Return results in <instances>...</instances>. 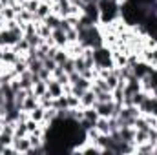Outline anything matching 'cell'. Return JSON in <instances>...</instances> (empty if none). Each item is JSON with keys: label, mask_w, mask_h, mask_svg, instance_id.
I'll return each mask as SVG.
<instances>
[{"label": "cell", "mask_w": 157, "mask_h": 155, "mask_svg": "<svg viewBox=\"0 0 157 155\" xmlns=\"http://www.w3.org/2000/svg\"><path fill=\"white\" fill-rule=\"evenodd\" d=\"M39 77H40V80H49V78H51V71L46 70V68H42L39 71Z\"/></svg>", "instance_id": "cell-24"}, {"label": "cell", "mask_w": 157, "mask_h": 155, "mask_svg": "<svg viewBox=\"0 0 157 155\" xmlns=\"http://www.w3.org/2000/svg\"><path fill=\"white\" fill-rule=\"evenodd\" d=\"M35 26H37V35H39L40 39H44V40L51 39V31H53V29H51L44 20H37Z\"/></svg>", "instance_id": "cell-10"}, {"label": "cell", "mask_w": 157, "mask_h": 155, "mask_svg": "<svg viewBox=\"0 0 157 155\" xmlns=\"http://www.w3.org/2000/svg\"><path fill=\"white\" fill-rule=\"evenodd\" d=\"M44 112H46V108H42L39 104L35 110L29 112V119H33V120H37V122H42V120H44Z\"/></svg>", "instance_id": "cell-18"}, {"label": "cell", "mask_w": 157, "mask_h": 155, "mask_svg": "<svg viewBox=\"0 0 157 155\" xmlns=\"http://www.w3.org/2000/svg\"><path fill=\"white\" fill-rule=\"evenodd\" d=\"M93 60H95V68H97V70H102V68L112 70V68H113L112 47H108L106 44H102V46H99V47H93Z\"/></svg>", "instance_id": "cell-1"}, {"label": "cell", "mask_w": 157, "mask_h": 155, "mask_svg": "<svg viewBox=\"0 0 157 155\" xmlns=\"http://www.w3.org/2000/svg\"><path fill=\"white\" fill-rule=\"evenodd\" d=\"M0 53H2V47H0Z\"/></svg>", "instance_id": "cell-29"}, {"label": "cell", "mask_w": 157, "mask_h": 155, "mask_svg": "<svg viewBox=\"0 0 157 155\" xmlns=\"http://www.w3.org/2000/svg\"><path fill=\"white\" fill-rule=\"evenodd\" d=\"M4 28H6V20H4V18H2V17H0V31H2V29H4Z\"/></svg>", "instance_id": "cell-25"}, {"label": "cell", "mask_w": 157, "mask_h": 155, "mask_svg": "<svg viewBox=\"0 0 157 155\" xmlns=\"http://www.w3.org/2000/svg\"><path fill=\"white\" fill-rule=\"evenodd\" d=\"M20 57H22V55H18L13 47L6 46V47H2V53H0V62H2V64H6V66H13V64H15Z\"/></svg>", "instance_id": "cell-4"}, {"label": "cell", "mask_w": 157, "mask_h": 155, "mask_svg": "<svg viewBox=\"0 0 157 155\" xmlns=\"http://www.w3.org/2000/svg\"><path fill=\"white\" fill-rule=\"evenodd\" d=\"M93 108L97 110L99 117H106V119H110V117H115L119 113L121 104H117L115 100H108V102H95Z\"/></svg>", "instance_id": "cell-2"}, {"label": "cell", "mask_w": 157, "mask_h": 155, "mask_svg": "<svg viewBox=\"0 0 157 155\" xmlns=\"http://www.w3.org/2000/svg\"><path fill=\"white\" fill-rule=\"evenodd\" d=\"M148 141H150L148 130H135V139H133L135 144H143V142H148Z\"/></svg>", "instance_id": "cell-17"}, {"label": "cell", "mask_w": 157, "mask_h": 155, "mask_svg": "<svg viewBox=\"0 0 157 155\" xmlns=\"http://www.w3.org/2000/svg\"><path fill=\"white\" fill-rule=\"evenodd\" d=\"M29 131H28V126H26V120H18L17 122V128H15V135L13 137H28Z\"/></svg>", "instance_id": "cell-15"}, {"label": "cell", "mask_w": 157, "mask_h": 155, "mask_svg": "<svg viewBox=\"0 0 157 155\" xmlns=\"http://www.w3.org/2000/svg\"><path fill=\"white\" fill-rule=\"evenodd\" d=\"M154 155H157V142H155V150H154Z\"/></svg>", "instance_id": "cell-27"}, {"label": "cell", "mask_w": 157, "mask_h": 155, "mask_svg": "<svg viewBox=\"0 0 157 155\" xmlns=\"http://www.w3.org/2000/svg\"><path fill=\"white\" fill-rule=\"evenodd\" d=\"M95 97H97V102H108V100H113V93H112V91H97Z\"/></svg>", "instance_id": "cell-22"}, {"label": "cell", "mask_w": 157, "mask_h": 155, "mask_svg": "<svg viewBox=\"0 0 157 155\" xmlns=\"http://www.w3.org/2000/svg\"><path fill=\"white\" fill-rule=\"evenodd\" d=\"M13 49H15L18 55H22V57H24V55L31 49V46H29V42H28V39H26V37H22V39L18 40L15 46H13Z\"/></svg>", "instance_id": "cell-12"}, {"label": "cell", "mask_w": 157, "mask_h": 155, "mask_svg": "<svg viewBox=\"0 0 157 155\" xmlns=\"http://www.w3.org/2000/svg\"><path fill=\"white\" fill-rule=\"evenodd\" d=\"M110 2H113V4H117V6H122L126 0H110Z\"/></svg>", "instance_id": "cell-26"}, {"label": "cell", "mask_w": 157, "mask_h": 155, "mask_svg": "<svg viewBox=\"0 0 157 155\" xmlns=\"http://www.w3.org/2000/svg\"><path fill=\"white\" fill-rule=\"evenodd\" d=\"M39 4H40V0H24V2H22V7L35 15L37 9H39Z\"/></svg>", "instance_id": "cell-20"}, {"label": "cell", "mask_w": 157, "mask_h": 155, "mask_svg": "<svg viewBox=\"0 0 157 155\" xmlns=\"http://www.w3.org/2000/svg\"><path fill=\"white\" fill-rule=\"evenodd\" d=\"M31 89H33V93H35L37 97H42V95L48 91V82H46V80H37Z\"/></svg>", "instance_id": "cell-14"}, {"label": "cell", "mask_w": 157, "mask_h": 155, "mask_svg": "<svg viewBox=\"0 0 157 155\" xmlns=\"http://www.w3.org/2000/svg\"><path fill=\"white\" fill-rule=\"evenodd\" d=\"M95 102H97V97L91 88L80 95V108H91V106H95Z\"/></svg>", "instance_id": "cell-6"}, {"label": "cell", "mask_w": 157, "mask_h": 155, "mask_svg": "<svg viewBox=\"0 0 157 155\" xmlns=\"http://www.w3.org/2000/svg\"><path fill=\"white\" fill-rule=\"evenodd\" d=\"M15 2H18V4H22V2H24V0H15Z\"/></svg>", "instance_id": "cell-28"}, {"label": "cell", "mask_w": 157, "mask_h": 155, "mask_svg": "<svg viewBox=\"0 0 157 155\" xmlns=\"http://www.w3.org/2000/svg\"><path fill=\"white\" fill-rule=\"evenodd\" d=\"M39 106V97L33 93V89L26 95V99H24V102H22V112H31V110H35Z\"/></svg>", "instance_id": "cell-7"}, {"label": "cell", "mask_w": 157, "mask_h": 155, "mask_svg": "<svg viewBox=\"0 0 157 155\" xmlns=\"http://www.w3.org/2000/svg\"><path fill=\"white\" fill-rule=\"evenodd\" d=\"M48 82V93L53 97V99H57V97H60V95H64V86L57 80V78H49V80H46Z\"/></svg>", "instance_id": "cell-5"}, {"label": "cell", "mask_w": 157, "mask_h": 155, "mask_svg": "<svg viewBox=\"0 0 157 155\" xmlns=\"http://www.w3.org/2000/svg\"><path fill=\"white\" fill-rule=\"evenodd\" d=\"M84 119H88V120H91V122H97V119H99V113H97V110L91 106V108H84Z\"/></svg>", "instance_id": "cell-23"}, {"label": "cell", "mask_w": 157, "mask_h": 155, "mask_svg": "<svg viewBox=\"0 0 157 155\" xmlns=\"http://www.w3.org/2000/svg\"><path fill=\"white\" fill-rule=\"evenodd\" d=\"M102 133L95 128V126H91L90 130H86V141H91V142H97L99 141V137H101Z\"/></svg>", "instance_id": "cell-19"}, {"label": "cell", "mask_w": 157, "mask_h": 155, "mask_svg": "<svg viewBox=\"0 0 157 155\" xmlns=\"http://www.w3.org/2000/svg\"><path fill=\"white\" fill-rule=\"evenodd\" d=\"M95 128H97L101 133H104V135H110V133H112L110 119H106V117H99V119H97V122H95Z\"/></svg>", "instance_id": "cell-11"}, {"label": "cell", "mask_w": 157, "mask_h": 155, "mask_svg": "<svg viewBox=\"0 0 157 155\" xmlns=\"http://www.w3.org/2000/svg\"><path fill=\"white\" fill-rule=\"evenodd\" d=\"M48 15H51V2H49V0H40L39 9H37V13H35L37 20H44Z\"/></svg>", "instance_id": "cell-9"}, {"label": "cell", "mask_w": 157, "mask_h": 155, "mask_svg": "<svg viewBox=\"0 0 157 155\" xmlns=\"http://www.w3.org/2000/svg\"><path fill=\"white\" fill-rule=\"evenodd\" d=\"M51 39H53V42H55V46H59V47H66V46H68L66 31H64L62 28L53 29V31H51Z\"/></svg>", "instance_id": "cell-8"}, {"label": "cell", "mask_w": 157, "mask_h": 155, "mask_svg": "<svg viewBox=\"0 0 157 155\" xmlns=\"http://www.w3.org/2000/svg\"><path fill=\"white\" fill-rule=\"evenodd\" d=\"M13 148L17 155H29L31 153V142L29 137H13Z\"/></svg>", "instance_id": "cell-3"}, {"label": "cell", "mask_w": 157, "mask_h": 155, "mask_svg": "<svg viewBox=\"0 0 157 155\" xmlns=\"http://www.w3.org/2000/svg\"><path fill=\"white\" fill-rule=\"evenodd\" d=\"M2 18L4 20H13V18H17V11L11 6H4L2 7Z\"/></svg>", "instance_id": "cell-21"}, {"label": "cell", "mask_w": 157, "mask_h": 155, "mask_svg": "<svg viewBox=\"0 0 157 155\" xmlns=\"http://www.w3.org/2000/svg\"><path fill=\"white\" fill-rule=\"evenodd\" d=\"M44 22L51 28V29H57V28H60V22H62V17H59V15H55V13H51V15H48L46 18H44Z\"/></svg>", "instance_id": "cell-13"}, {"label": "cell", "mask_w": 157, "mask_h": 155, "mask_svg": "<svg viewBox=\"0 0 157 155\" xmlns=\"http://www.w3.org/2000/svg\"><path fill=\"white\" fill-rule=\"evenodd\" d=\"M104 80H106V84H108V89H112V91L117 88L119 82H121V80H119V77L115 75V71H113V70H112V73H108V75L104 77Z\"/></svg>", "instance_id": "cell-16"}]
</instances>
